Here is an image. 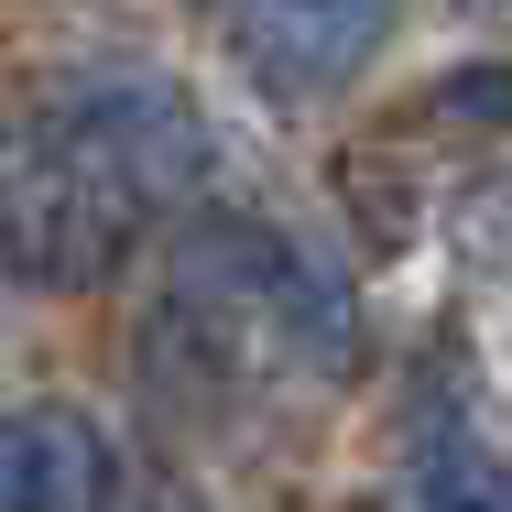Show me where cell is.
I'll use <instances>...</instances> for the list:
<instances>
[{
  "label": "cell",
  "instance_id": "3",
  "mask_svg": "<svg viewBox=\"0 0 512 512\" xmlns=\"http://www.w3.org/2000/svg\"><path fill=\"white\" fill-rule=\"evenodd\" d=\"M404 0H229V55L262 99H327L393 44Z\"/></svg>",
  "mask_w": 512,
  "mask_h": 512
},
{
  "label": "cell",
  "instance_id": "2",
  "mask_svg": "<svg viewBox=\"0 0 512 512\" xmlns=\"http://www.w3.org/2000/svg\"><path fill=\"white\" fill-rule=\"evenodd\" d=\"M142 218H153L142 175L99 142V120L77 99L0 131V273L11 284H44V295L109 284L142 240Z\"/></svg>",
  "mask_w": 512,
  "mask_h": 512
},
{
  "label": "cell",
  "instance_id": "4",
  "mask_svg": "<svg viewBox=\"0 0 512 512\" xmlns=\"http://www.w3.org/2000/svg\"><path fill=\"white\" fill-rule=\"evenodd\" d=\"M120 447L88 404H22L0 425V512H109Z\"/></svg>",
  "mask_w": 512,
  "mask_h": 512
},
{
  "label": "cell",
  "instance_id": "7",
  "mask_svg": "<svg viewBox=\"0 0 512 512\" xmlns=\"http://www.w3.org/2000/svg\"><path fill=\"white\" fill-rule=\"evenodd\" d=\"M425 120H447V131H512V66L436 77V88H425Z\"/></svg>",
  "mask_w": 512,
  "mask_h": 512
},
{
  "label": "cell",
  "instance_id": "6",
  "mask_svg": "<svg viewBox=\"0 0 512 512\" xmlns=\"http://www.w3.org/2000/svg\"><path fill=\"white\" fill-rule=\"evenodd\" d=\"M414 512H512V458L469 425H425L414 447Z\"/></svg>",
  "mask_w": 512,
  "mask_h": 512
},
{
  "label": "cell",
  "instance_id": "8",
  "mask_svg": "<svg viewBox=\"0 0 512 512\" xmlns=\"http://www.w3.org/2000/svg\"><path fill=\"white\" fill-rule=\"evenodd\" d=\"M469 11H480V0H469Z\"/></svg>",
  "mask_w": 512,
  "mask_h": 512
},
{
  "label": "cell",
  "instance_id": "1",
  "mask_svg": "<svg viewBox=\"0 0 512 512\" xmlns=\"http://www.w3.org/2000/svg\"><path fill=\"white\" fill-rule=\"evenodd\" d=\"M349 284L327 273V251H306L273 218H197L164 306H153V371L175 360L186 382H284V371H349Z\"/></svg>",
  "mask_w": 512,
  "mask_h": 512
},
{
  "label": "cell",
  "instance_id": "5",
  "mask_svg": "<svg viewBox=\"0 0 512 512\" xmlns=\"http://www.w3.org/2000/svg\"><path fill=\"white\" fill-rule=\"evenodd\" d=\"M88 120H99V142L142 175V197L164 207V197H186L207 175V120H197V99L175 88V77H99L88 88Z\"/></svg>",
  "mask_w": 512,
  "mask_h": 512
}]
</instances>
